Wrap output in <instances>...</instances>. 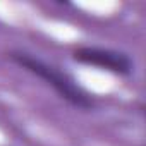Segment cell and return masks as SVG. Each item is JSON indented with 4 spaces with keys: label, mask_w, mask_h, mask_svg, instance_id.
Segmentation results:
<instances>
[{
    "label": "cell",
    "mask_w": 146,
    "mask_h": 146,
    "mask_svg": "<svg viewBox=\"0 0 146 146\" xmlns=\"http://www.w3.org/2000/svg\"><path fill=\"white\" fill-rule=\"evenodd\" d=\"M11 58L16 64H19L21 67H24L26 70H29L31 74L43 79L46 84H50L64 100H67L74 107H79V108H91L93 107V100L90 98V95L70 76L64 74L57 67H53V65L26 53V52H12Z\"/></svg>",
    "instance_id": "obj_1"
},
{
    "label": "cell",
    "mask_w": 146,
    "mask_h": 146,
    "mask_svg": "<svg viewBox=\"0 0 146 146\" xmlns=\"http://www.w3.org/2000/svg\"><path fill=\"white\" fill-rule=\"evenodd\" d=\"M74 58L81 64L100 67L103 70L113 72V74L127 76L132 72V62L131 58L117 50L110 48H98V46H83L74 52Z\"/></svg>",
    "instance_id": "obj_2"
}]
</instances>
